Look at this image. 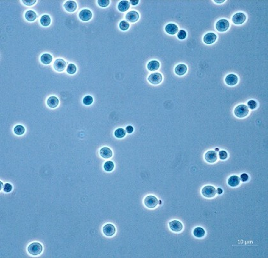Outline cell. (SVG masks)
<instances>
[{
  "instance_id": "obj_16",
  "label": "cell",
  "mask_w": 268,
  "mask_h": 258,
  "mask_svg": "<svg viewBox=\"0 0 268 258\" xmlns=\"http://www.w3.org/2000/svg\"><path fill=\"white\" fill-rule=\"evenodd\" d=\"M216 35L214 33L209 32L207 34H205L204 37V42L207 44H211L216 41Z\"/></svg>"
},
{
  "instance_id": "obj_10",
  "label": "cell",
  "mask_w": 268,
  "mask_h": 258,
  "mask_svg": "<svg viewBox=\"0 0 268 258\" xmlns=\"http://www.w3.org/2000/svg\"><path fill=\"white\" fill-rule=\"evenodd\" d=\"M104 234L107 236H112L116 233V228L114 225L111 224H107L105 225L102 228Z\"/></svg>"
},
{
  "instance_id": "obj_19",
  "label": "cell",
  "mask_w": 268,
  "mask_h": 258,
  "mask_svg": "<svg viewBox=\"0 0 268 258\" xmlns=\"http://www.w3.org/2000/svg\"><path fill=\"white\" fill-rule=\"evenodd\" d=\"M64 7L66 11L74 12L77 8V3L74 1H67L64 5Z\"/></svg>"
},
{
  "instance_id": "obj_22",
  "label": "cell",
  "mask_w": 268,
  "mask_h": 258,
  "mask_svg": "<svg viewBox=\"0 0 268 258\" xmlns=\"http://www.w3.org/2000/svg\"><path fill=\"white\" fill-rule=\"evenodd\" d=\"M147 69L150 71H155L157 70L160 67V63L159 62L156 60H152L150 61L147 65Z\"/></svg>"
},
{
  "instance_id": "obj_5",
  "label": "cell",
  "mask_w": 268,
  "mask_h": 258,
  "mask_svg": "<svg viewBox=\"0 0 268 258\" xmlns=\"http://www.w3.org/2000/svg\"><path fill=\"white\" fill-rule=\"evenodd\" d=\"M162 75L160 73H152L149 76L148 81L153 85H158L162 81Z\"/></svg>"
},
{
  "instance_id": "obj_31",
  "label": "cell",
  "mask_w": 268,
  "mask_h": 258,
  "mask_svg": "<svg viewBox=\"0 0 268 258\" xmlns=\"http://www.w3.org/2000/svg\"><path fill=\"white\" fill-rule=\"evenodd\" d=\"M76 71H77V67L76 66L73 64H68V67L66 68V72L68 73L69 74H74Z\"/></svg>"
},
{
  "instance_id": "obj_1",
  "label": "cell",
  "mask_w": 268,
  "mask_h": 258,
  "mask_svg": "<svg viewBox=\"0 0 268 258\" xmlns=\"http://www.w3.org/2000/svg\"><path fill=\"white\" fill-rule=\"evenodd\" d=\"M249 113L248 106L245 105H239L234 109V115L238 118H243L247 116Z\"/></svg>"
},
{
  "instance_id": "obj_14",
  "label": "cell",
  "mask_w": 268,
  "mask_h": 258,
  "mask_svg": "<svg viewBox=\"0 0 268 258\" xmlns=\"http://www.w3.org/2000/svg\"><path fill=\"white\" fill-rule=\"evenodd\" d=\"M225 81L227 85L229 86H233L237 84L238 81V78L237 77V76L233 74H230L229 75H227L225 79Z\"/></svg>"
},
{
  "instance_id": "obj_24",
  "label": "cell",
  "mask_w": 268,
  "mask_h": 258,
  "mask_svg": "<svg viewBox=\"0 0 268 258\" xmlns=\"http://www.w3.org/2000/svg\"><path fill=\"white\" fill-rule=\"evenodd\" d=\"M40 60H41L42 63L45 65H49L50 64L52 61V56L48 53H46L40 57Z\"/></svg>"
},
{
  "instance_id": "obj_25",
  "label": "cell",
  "mask_w": 268,
  "mask_h": 258,
  "mask_svg": "<svg viewBox=\"0 0 268 258\" xmlns=\"http://www.w3.org/2000/svg\"><path fill=\"white\" fill-rule=\"evenodd\" d=\"M193 233L196 238H202L204 236V235L205 234V231L203 228H200V227H197V228L194 229V230L193 231Z\"/></svg>"
},
{
  "instance_id": "obj_27",
  "label": "cell",
  "mask_w": 268,
  "mask_h": 258,
  "mask_svg": "<svg viewBox=\"0 0 268 258\" xmlns=\"http://www.w3.org/2000/svg\"><path fill=\"white\" fill-rule=\"evenodd\" d=\"M126 135V130L123 128H118L114 131V136L118 139H122Z\"/></svg>"
},
{
  "instance_id": "obj_13",
  "label": "cell",
  "mask_w": 268,
  "mask_h": 258,
  "mask_svg": "<svg viewBox=\"0 0 268 258\" xmlns=\"http://www.w3.org/2000/svg\"><path fill=\"white\" fill-rule=\"evenodd\" d=\"M126 19L130 23H135L139 19V14L136 11H130L128 12L126 15Z\"/></svg>"
},
{
  "instance_id": "obj_17",
  "label": "cell",
  "mask_w": 268,
  "mask_h": 258,
  "mask_svg": "<svg viewBox=\"0 0 268 258\" xmlns=\"http://www.w3.org/2000/svg\"><path fill=\"white\" fill-rule=\"evenodd\" d=\"M47 104L49 107L51 108H54L59 105V99L55 96L49 97L47 101Z\"/></svg>"
},
{
  "instance_id": "obj_40",
  "label": "cell",
  "mask_w": 268,
  "mask_h": 258,
  "mask_svg": "<svg viewBox=\"0 0 268 258\" xmlns=\"http://www.w3.org/2000/svg\"><path fill=\"white\" fill-rule=\"evenodd\" d=\"M241 181H243V182H246V181H247L248 180V174H241Z\"/></svg>"
},
{
  "instance_id": "obj_32",
  "label": "cell",
  "mask_w": 268,
  "mask_h": 258,
  "mask_svg": "<svg viewBox=\"0 0 268 258\" xmlns=\"http://www.w3.org/2000/svg\"><path fill=\"white\" fill-rule=\"evenodd\" d=\"M119 26V28L121 30H123V31L127 30L129 28V27H130L129 23L126 21H121Z\"/></svg>"
},
{
  "instance_id": "obj_30",
  "label": "cell",
  "mask_w": 268,
  "mask_h": 258,
  "mask_svg": "<svg viewBox=\"0 0 268 258\" xmlns=\"http://www.w3.org/2000/svg\"><path fill=\"white\" fill-rule=\"evenodd\" d=\"M15 134L17 135H23L25 132V128L22 125H17L13 130Z\"/></svg>"
},
{
  "instance_id": "obj_2",
  "label": "cell",
  "mask_w": 268,
  "mask_h": 258,
  "mask_svg": "<svg viewBox=\"0 0 268 258\" xmlns=\"http://www.w3.org/2000/svg\"><path fill=\"white\" fill-rule=\"evenodd\" d=\"M42 245L38 242H33L31 243L28 248V252L33 256H37L40 254L42 252Z\"/></svg>"
},
{
  "instance_id": "obj_37",
  "label": "cell",
  "mask_w": 268,
  "mask_h": 258,
  "mask_svg": "<svg viewBox=\"0 0 268 258\" xmlns=\"http://www.w3.org/2000/svg\"><path fill=\"white\" fill-rule=\"evenodd\" d=\"M12 190V186L10 183H6L3 186L4 192L8 193V192H11Z\"/></svg>"
},
{
  "instance_id": "obj_21",
  "label": "cell",
  "mask_w": 268,
  "mask_h": 258,
  "mask_svg": "<svg viewBox=\"0 0 268 258\" xmlns=\"http://www.w3.org/2000/svg\"><path fill=\"white\" fill-rule=\"evenodd\" d=\"M187 72V67L185 64H179L175 68V73L178 76H183Z\"/></svg>"
},
{
  "instance_id": "obj_20",
  "label": "cell",
  "mask_w": 268,
  "mask_h": 258,
  "mask_svg": "<svg viewBox=\"0 0 268 258\" xmlns=\"http://www.w3.org/2000/svg\"><path fill=\"white\" fill-rule=\"evenodd\" d=\"M165 32L170 35H175L178 32V27L175 24H169L165 28Z\"/></svg>"
},
{
  "instance_id": "obj_4",
  "label": "cell",
  "mask_w": 268,
  "mask_h": 258,
  "mask_svg": "<svg viewBox=\"0 0 268 258\" xmlns=\"http://www.w3.org/2000/svg\"><path fill=\"white\" fill-rule=\"evenodd\" d=\"M158 204V200L154 195H148L144 199L145 206L148 208H155Z\"/></svg>"
},
{
  "instance_id": "obj_3",
  "label": "cell",
  "mask_w": 268,
  "mask_h": 258,
  "mask_svg": "<svg viewBox=\"0 0 268 258\" xmlns=\"http://www.w3.org/2000/svg\"><path fill=\"white\" fill-rule=\"evenodd\" d=\"M217 191L216 188L213 186L208 185L205 186L202 189L201 193H202L204 197L206 198H213L216 195Z\"/></svg>"
},
{
  "instance_id": "obj_38",
  "label": "cell",
  "mask_w": 268,
  "mask_h": 258,
  "mask_svg": "<svg viewBox=\"0 0 268 258\" xmlns=\"http://www.w3.org/2000/svg\"><path fill=\"white\" fill-rule=\"evenodd\" d=\"M227 156H228L227 153L225 150H221L220 151V153H219V157H220V158L222 160L225 159L227 158Z\"/></svg>"
},
{
  "instance_id": "obj_34",
  "label": "cell",
  "mask_w": 268,
  "mask_h": 258,
  "mask_svg": "<svg viewBox=\"0 0 268 258\" xmlns=\"http://www.w3.org/2000/svg\"><path fill=\"white\" fill-rule=\"evenodd\" d=\"M110 1L109 0H98V4L101 7H107L109 5Z\"/></svg>"
},
{
  "instance_id": "obj_35",
  "label": "cell",
  "mask_w": 268,
  "mask_h": 258,
  "mask_svg": "<svg viewBox=\"0 0 268 258\" xmlns=\"http://www.w3.org/2000/svg\"><path fill=\"white\" fill-rule=\"evenodd\" d=\"M248 108H250V109L253 110L255 108H256L257 106V103L256 101H255L254 100H250L248 102Z\"/></svg>"
},
{
  "instance_id": "obj_12",
  "label": "cell",
  "mask_w": 268,
  "mask_h": 258,
  "mask_svg": "<svg viewBox=\"0 0 268 258\" xmlns=\"http://www.w3.org/2000/svg\"><path fill=\"white\" fill-rule=\"evenodd\" d=\"M79 17L80 19H81L83 21H88L91 19L92 13L88 9H84L79 12Z\"/></svg>"
},
{
  "instance_id": "obj_36",
  "label": "cell",
  "mask_w": 268,
  "mask_h": 258,
  "mask_svg": "<svg viewBox=\"0 0 268 258\" xmlns=\"http://www.w3.org/2000/svg\"><path fill=\"white\" fill-rule=\"evenodd\" d=\"M177 37L179 39H181V40L185 39L186 37V32L183 30H180L177 33Z\"/></svg>"
},
{
  "instance_id": "obj_7",
  "label": "cell",
  "mask_w": 268,
  "mask_h": 258,
  "mask_svg": "<svg viewBox=\"0 0 268 258\" xmlns=\"http://www.w3.org/2000/svg\"><path fill=\"white\" fill-rule=\"evenodd\" d=\"M246 19H247V17H246L245 14L243 12H238L236 13V14L234 15V16L232 17V22L235 24H241L244 23Z\"/></svg>"
},
{
  "instance_id": "obj_43",
  "label": "cell",
  "mask_w": 268,
  "mask_h": 258,
  "mask_svg": "<svg viewBox=\"0 0 268 258\" xmlns=\"http://www.w3.org/2000/svg\"><path fill=\"white\" fill-rule=\"evenodd\" d=\"M214 1H215L217 3H222L224 2L225 1H224V0H222V1H217V0H214Z\"/></svg>"
},
{
  "instance_id": "obj_42",
  "label": "cell",
  "mask_w": 268,
  "mask_h": 258,
  "mask_svg": "<svg viewBox=\"0 0 268 258\" xmlns=\"http://www.w3.org/2000/svg\"><path fill=\"white\" fill-rule=\"evenodd\" d=\"M138 0H135V1H133V0H130V3H131L132 5H137V4L138 3Z\"/></svg>"
},
{
  "instance_id": "obj_39",
  "label": "cell",
  "mask_w": 268,
  "mask_h": 258,
  "mask_svg": "<svg viewBox=\"0 0 268 258\" xmlns=\"http://www.w3.org/2000/svg\"><path fill=\"white\" fill-rule=\"evenodd\" d=\"M22 1L26 5L32 6L33 5H34L37 1H36V0H22Z\"/></svg>"
},
{
  "instance_id": "obj_9",
  "label": "cell",
  "mask_w": 268,
  "mask_h": 258,
  "mask_svg": "<svg viewBox=\"0 0 268 258\" xmlns=\"http://www.w3.org/2000/svg\"><path fill=\"white\" fill-rule=\"evenodd\" d=\"M53 67L57 72H63L66 67V63L65 60L59 59L55 60Z\"/></svg>"
},
{
  "instance_id": "obj_26",
  "label": "cell",
  "mask_w": 268,
  "mask_h": 258,
  "mask_svg": "<svg viewBox=\"0 0 268 258\" xmlns=\"http://www.w3.org/2000/svg\"><path fill=\"white\" fill-rule=\"evenodd\" d=\"M25 18L29 22H33L37 19V14L33 10H28L26 12Z\"/></svg>"
},
{
  "instance_id": "obj_18",
  "label": "cell",
  "mask_w": 268,
  "mask_h": 258,
  "mask_svg": "<svg viewBox=\"0 0 268 258\" xmlns=\"http://www.w3.org/2000/svg\"><path fill=\"white\" fill-rule=\"evenodd\" d=\"M228 185H229L231 187H236L238 186L240 183V178L237 176H230L229 179H228Z\"/></svg>"
},
{
  "instance_id": "obj_23",
  "label": "cell",
  "mask_w": 268,
  "mask_h": 258,
  "mask_svg": "<svg viewBox=\"0 0 268 258\" xmlns=\"http://www.w3.org/2000/svg\"><path fill=\"white\" fill-rule=\"evenodd\" d=\"M130 8V3L128 1H120L118 4V8L120 12H126Z\"/></svg>"
},
{
  "instance_id": "obj_11",
  "label": "cell",
  "mask_w": 268,
  "mask_h": 258,
  "mask_svg": "<svg viewBox=\"0 0 268 258\" xmlns=\"http://www.w3.org/2000/svg\"><path fill=\"white\" fill-rule=\"evenodd\" d=\"M204 158L205 159V161L208 163H214L218 159L217 154L214 150H209L205 154Z\"/></svg>"
},
{
  "instance_id": "obj_15",
  "label": "cell",
  "mask_w": 268,
  "mask_h": 258,
  "mask_svg": "<svg viewBox=\"0 0 268 258\" xmlns=\"http://www.w3.org/2000/svg\"><path fill=\"white\" fill-rule=\"evenodd\" d=\"M100 156L105 159H109L113 156V151L109 148L104 147L100 150Z\"/></svg>"
},
{
  "instance_id": "obj_8",
  "label": "cell",
  "mask_w": 268,
  "mask_h": 258,
  "mask_svg": "<svg viewBox=\"0 0 268 258\" xmlns=\"http://www.w3.org/2000/svg\"><path fill=\"white\" fill-rule=\"evenodd\" d=\"M169 228L173 232L178 233L180 232L183 229V224L179 220H172L171 222H169Z\"/></svg>"
},
{
  "instance_id": "obj_29",
  "label": "cell",
  "mask_w": 268,
  "mask_h": 258,
  "mask_svg": "<svg viewBox=\"0 0 268 258\" xmlns=\"http://www.w3.org/2000/svg\"><path fill=\"white\" fill-rule=\"evenodd\" d=\"M114 168V163L112 161H107L104 163V168L106 172H111Z\"/></svg>"
},
{
  "instance_id": "obj_44",
  "label": "cell",
  "mask_w": 268,
  "mask_h": 258,
  "mask_svg": "<svg viewBox=\"0 0 268 258\" xmlns=\"http://www.w3.org/2000/svg\"><path fill=\"white\" fill-rule=\"evenodd\" d=\"M218 190L219 191L218 192V194H221L223 192H222V189H220V188H218Z\"/></svg>"
},
{
  "instance_id": "obj_33",
  "label": "cell",
  "mask_w": 268,
  "mask_h": 258,
  "mask_svg": "<svg viewBox=\"0 0 268 258\" xmlns=\"http://www.w3.org/2000/svg\"><path fill=\"white\" fill-rule=\"evenodd\" d=\"M93 98L91 96H87L84 97L83 103L85 105H87V106L90 105L93 103Z\"/></svg>"
},
{
  "instance_id": "obj_28",
  "label": "cell",
  "mask_w": 268,
  "mask_h": 258,
  "mask_svg": "<svg viewBox=\"0 0 268 258\" xmlns=\"http://www.w3.org/2000/svg\"><path fill=\"white\" fill-rule=\"evenodd\" d=\"M40 23L43 26H48L51 23V18L48 15L43 16L40 19Z\"/></svg>"
},
{
  "instance_id": "obj_41",
  "label": "cell",
  "mask_w": 268,
  "mask_h": 258,
  "mask_svg": "<svg viewBox=\"0 0 268 258\" xmlns=\"http://www.w3.org/2000/svg\"><path fill=\"white\" fill-rule=\"evenodd\" d=\"M125 130H126V131L128 133H129V134H131L132 133H133V128L132 126H128L127 128H126V129H125Z\"/></svg>"
},
{
  "instance_id": "obj_6",
  "label": "cell",
  "mask_w": 268,
  "mask_h": 258,
  "mask_svg": "<svg viewBox=\"0 0 268 258\" xmlns=\"http://www.w3.org/2000/svg\"><path fill=\"white\" fill-rule=\"evenodd\" d=\"M229 27V21L226 19L219 20L216 24V28L218 32H225Z\"/></svg>"
}]
</instances>
